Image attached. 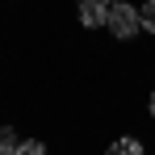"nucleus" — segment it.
Segmentation results:
<instances>
[{
  "label": "nucleus",
  "instance_id": "f257e3e1",
  "mask_svg": "<svg viewBox=\"0 0 155 155\" xmlns=\"http://www.w3.org/2000/svg\"><path fill=\"white\" fill-rule=\"evenodd\" d=\"M105 25H109V34H113V38H134V34L143 29V17H138V8H134V4L117 0V4H109Z\"/></svg>",
  "mask_w": 155,
  "mask_h": 155
},
{
  "label": "nucleus",
  "instance_id": "f03ea898",
  "mask_svg": "<svg viewBox=\"0 0 155 155\" xmlns=\"http://www.w3.org/2000/svg\"><path fill=\"white\" fill-rule=\"evenodd\" d=\"M105 17H109V4H105V0H80V21L88 29L105 25Z\"/></svg>",
  "mask_w": 155,
  "mask_h": 155
},
{
  "label": "nucleus",
  "instance_id": "7ed1b4c3",
  "mask_svg": "<svg viewBox=\"0 0 155 155\" xmlns=\"http://www.w3.org/2000/svg\"><path fill=\"white\" fill-rule=\"evenodd\" d=\"M105 155H143V143H138V138H117Z\"/></svg>",
  "mask_w": 155,
  "mask_h": 155
},
{
  "label": "nucleus",
  "instance_id": "20e7f679",
  "mask_svg": "<svg viewBox=\"0 0 155 155\" xmlns=\"http://www.w3.org/2000/svg\"><path fill=\"white\" fill-rule=\"evenodd\" d=\"M21 151V143H17V134L8 126H0V155H17Z\"/></svg>",
  "mask_w": 155,
  "mask_h": 155
},
{
  "label": "nucleus",
  "instance_id": "39448f33",
  "mask_svg": "<svg viewBox=\"0 0 155 155\" xmlns=\"http://www.w3.org/2000/svg\"><path fill=\"white\" fill-rule=\"evenodd\" d=\"M138 17H143V29H151V34H155V0H147V4L138 8Z\"/></svg>",
  "mask_w": 155,
  "mask_h": 155
},
{
  "label": "nucleus",
  "instance_id": "423d86ee",
  "mask_svg": "<svg viewBox=\"0 0 155 155\" xmlns=\"http://www.w3.org/2000/svg\"><path fill=\"white\" fill-rule=\"evenodd\" d=\"M17 155H46V147H42V143H21Z\"/></svg>",
  "mask_w": 155,
  "mask_h": 155
},
{
  "label": "nucleus",
  "instance_id": "0eeeda50",
  "mask_svg": "<svg viewBox=\"0 0 155 155\" xmlns=\"http://www.w3.org/2000/svg\"><path fill=\"white\" fill-rule=\"evenodd\" d=\"M147 105H151V117H155V92H151V101H147Z\"/></svg>",
  "mask_w": 155,
  "mask_h": 155
},
{
  "label": "nucleus",
  "instance_id": "6e6552de",
  "mask_svg": "<svg viewBox=\"0 0 155 155\" xmlns=\"http://www.w3.org/2000/svg\"><path fill=\"white\" fill-rule=\"evenodd\" d=\"M105 4H117V0H105Z\"/></svg>",
  "mask_w": 155,
  "mask_h": 155
}]
</instances>
